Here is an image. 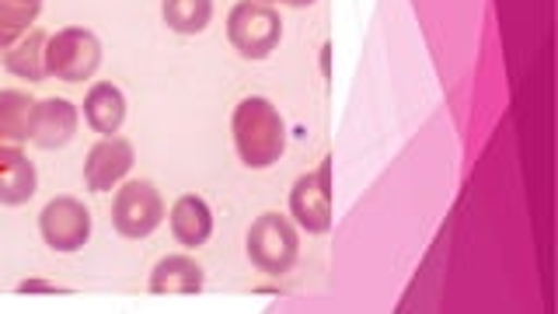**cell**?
Instances as JSON below:
<instances>
[{
  "mask_svg": "<svg viewBox=\"0 0 558 314\" xmlns=\"http://www.w3.org/2000/svg\"><path fill=\"white\" fill-rule=\"evenodd\" d=\"M168 227H171V238L179 241L182 249L196 252L214 238V209H209L206 200L196 196V192H185V196L171 203Z\"/></svg>",
  "mask_w": 558,
  "mask_h": 314,
  "instance_id": "10",
  "label": "cell"
},
{
  "mask_svg": "<svg viewBox=\"0 0 558 314\" xmlns=\"http://www.w3.org/2000/svg\"><path fill=\"white\" fill-rule=\"evenodd\" d=\"M101 67V43L92 28L66 25L49 35L46 43V74L63 84H84Z\"/></svg>",
  "mask_w": 558,
  "mask_h": 314,
  "instance_id": "3",
  "label": "cell"
},
{
  "mask_svg": "<svg viewBox=\"0 0 558 314\" xmlns=\"http://www.w3.org/2000/svg\"><path fill=\"white\" fill-rule=\"evenodd\" d=\"M17 293H60V287H49V283H39V279H28V283L17 287Z\"/></svg>",
  "mask_w": 558,
  "mask_h": 314,
  "instance_id": "18",
  "label": "cell"
},
{
  "mask_svg": "<svg viewBox=\"0 0 558 314\" xmlns=\"http://www.w3.org/2000/svg\"><path fill=\"white\" fill-rule=\"evenodd\" d=\"M39 234L52 252H81L92 238V209L74 196H57L43 206Z\"/></svg>",
  "mask_w": 558,
  "mask_h": 314,
  "instance_id": "7",
  "label": "cell"
},
{
  "mask_svg": "<svg viewBox=\"0 0 558 314\" xmlns=\"http://www.w3.org/2000/svg\"><path fill=\"white\" fill-rule=\"evenodd\" d=\"M39 189V171L28 161L22 144H0V203L25 206Z\"/></svg>",
  "mask_w": 558,
  "mask_h": 314,
  "instance_id": "11",
  "label": "cell"
},
{
  "mask_svg": "<svg viewBox=\"0 0 558 314\" xmlns=\"http://www.w3.org/2000/svg\"><path fill=\"white\" fill-rule=\"evenodd\" d=\"M22 4H43V0H22Z\"/></svg>",
  "mask_w": 558,
  "mask_h": 314,
  "instance_id": "20",
  "label": "cell"
},
{
  "mask_svg": "<svg viewBox=\"0 0 558 314\" xmlns=\"http://www.w3.org/2000/svg\"><path fill=\"white\" fill-rule=\"evenodd\" d=\"M290 220L307 234H325L331 227V161L301 174L290 189Z\"/></svg>",
  "mask_w": 558,
  "mask_h": 314,
  "instance_id": "6",
  "label": "cell"
},
{
  "mask_svg": "<svg viewBox=\"0 0 558 314\" xmlns=\"http://www.w3.org/2000/svg\"><path fill=\"white\" fill-rule=\"evenodd\" d=\"M46 43H49V32L43 28H28L22 39H17L11 49L0 52V63L11 77L17 81H28V84H39L46 81Z\"/></svg>",
  "mask_w": 558,
  "mask_h": 314,
  "instance_id": "13",
  "label": "cell"
},
{
  "mask_svg": "<svg viewBox=\"0 0 558 314\" xmlns=\"http://www.w3.org/2000/svg\"><path fill=\"white\" fill-rule=\"evenodd\" d=\"M283 4H287V8H311L314 0H283Z\"/></svg>",
  "mask_w": 558,
  "mask_h": 314,
  "instance_id": "19",
  "label": "cell"
},
{
  "mask_svg": "<svg viewBox=\"0 0 558 314\" xmlns=\"http://www.w3.org/2000/svg\"><path fill=\"white\" fill-rule=\"evenodd\" d=\"M133 161H136V150L130 140H122L119 133L105 136L84 157V185L98 192V196L101 192H112L116 185L126 182V174L133 171Z\"/></svg>",
  "mask_w": 558,
  "mask_h": 314,
  "instance_id": "8",
  "label": "cell"
},
{
  "mask_svg": "<svg viewBox=\"0 0 558 314\" xmlns=\"http://www.w3.org/2000/svg\"><path fill=\"white\" fill-rule=\"evenodd\" d=\"M43 4H22V0H0V52L11 49L28 28H35Z\"/></svg>",
  "mask_w": 558,
  "mask_h": 314,
  "instance_id": "17",
  "label": "cell"
},
{
  "mask_svg": "<svg viewBox=\"0 0 558 314\" xmlns=\"http://www.w3.org/2000/svg\"><path fill=\"white\" fill-rule=\"evenodd\" d=\"M161 17L171 32L199 35L214 22V0H161Z\"/></svg>",
  "mask_w": 558,
  "mask_h": 314,
  "instance_id": "16",
  "label": "cell"
},
{
  "mask_svg": "<svg viewBox=\"0 0 558 314\" xmlns=\"http://www.w3.org/2000/svg\"><path fill=\"white\" fill-rule=\"evenodd\" d=\"M227 39L248 60H266L283 39V17L262 0H238L227 14Z\"/></svg>",
  "mask_w": 558,
  "mask_h": 314,
  "instance_id": "4",
  "label": "cell"
},
{
  "mask_svg": "<svg viewBox=\"0 0 558 314\" xmlns=\"http://www.w3.org/2000/svg\"><path fill=\"white\" fill-rule=\"evenodd\" d=\"M84 122L98 136H116L122 130V122H126V95L119 92V84H92V92L84 95Z\"/></svg>",
  "mask_w": 558,
  "mask_h": 314,
  "instance_id": "12",
  "label": "cell"
},
{
  "mask_svg": "<svg viewBox=\"0 0 558 314\" xmlns=\"http://www.w3.org/2000/svg\"><path fill=\"white\" fill-rule=\"evenodd\" d=\"M165 224V196L150 182H126L119 185L112 200V227L130 241L150 238Z\"/></svg>",
  "mask_w": 558,
  "mask_h": 314,
  "instance_id": "5",
  "label": "cell"
},
{
  "mask_svg": "<svg viewBox=\"0 0 558 314\" xmlns=\"http://www.w3.org/2000/svg\"><path fill=\"white\" fill-rule=\"evenodd\" d=\"M203 290V266L192 255H165L157 266L150 269V293L168 297H192Z\"/></svg>",
  "mask_w": 558,
  "mask_h": 314,
  "instance_id": "14",
  "label": "cell"
},
{
  "mask_svg": "<svg viewBox=\"0 0 558 314\" xmlns=\"http://www.w3.org/2000/svg\"><path fill=\"white\" fill-rule=\"evenodd\" d=\"M81 112L74 101L66 98H43L35 101L32 119H28V140L43 150H60L77 136Z\"/></svg>",
  "mask_w": 558,
  "mask_h": 314,
  "instance_id": "9",
  "label": "cell"
},
{
  "mask_svg": "<svg viewBox=\"0 0 558 314\" xmlns=\"http://www.w3.org/2000/svg\"><path fill=\"white\" fill-rule=\"evenodd\" d=\"M262 4H276V0H262ZM279 4H283V0H279Z\"/></svg>",
  "mask_w": 558,
  "mask_h": 314,
  "instance_id": "21",
  "label": "cell"
},
{
  "mask_svg": "<svg viewBox=\"0 0 558 314\" xmlns=\"http://www.w3.org/2000/svg\"><path fill=\"white\" fill-rule=\"evenodd\" d=\"M231 136L244 168H272L287 154V122L269 98H241L231 116Z\"/></svg>",
  "mask_w": 558,
  "mask_h": 314,
  "instance_id": "1",
  "label": "cell"
},
{
  "mask_svg": "<svg viewBox=\"0 0 558 314\" xmlns=\"http://www.w3.org/2000/svg\"><path fill=\"white\" fill-rule=\"evenodd\" d=\"M32 109L35 98L22 87H4L0 92V144H25Z\"/></svg>",
  "mask_w": 558,
  "mask_h": 314,
  "instance_id": "15",
  "label": "cell"
},
{
  "mask_svg": "<svg viewBox=\"0 0 558 314\" xmlns=\"http://www.w3.org/2000/svg\"><path fill=\"white\" fill-rule=\"evenodd\" d=\"M244 252H248L252 266L262 276L279 279L296 266V255H301V231H296V224L283 214H262L248 227Z\"/></svg>",
  "mask_w": 558,
  "mask_h": 314,
  "instance_id": "2",
  "label": "cell"
}]
</instances>
